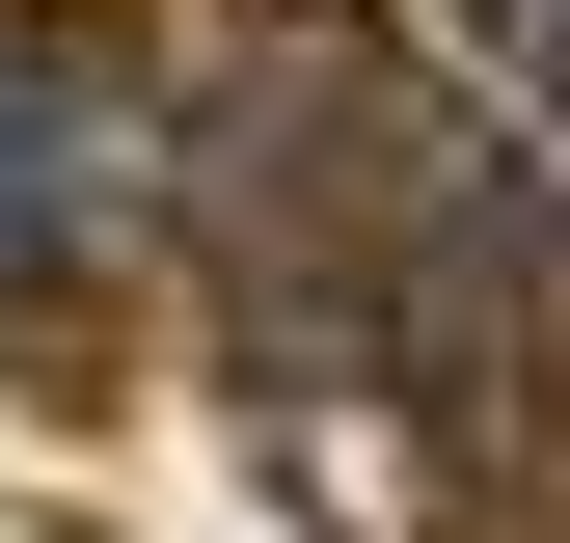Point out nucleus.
<instances>
[{
	"label": "nucleus",
	"mask_w": 570,
	"mask_h": 543,
	"mask_svg": "<svg viewBox=\"0 0 570 543\" xmlns=\"http://www.w3.org/2000/svg\"><path fill=\"white\" fill-rule=\"evenodd\" d=\"M136 245H190V136H164V82L82 55V28H0V299L136 272Z\"/></svg>",
	"instance_id": "obj_1"
},
{
	"label": "nucleus",
	"mask_w": 570,
	"mask_h": 543,
	"mask_svg": "<svg viewBox=\"0 0 570 543\" xmlns=\"http://www.w3.org/2000/svg\"><path fill=\"white\" fill-rule=\"evenodd\" d=\"M462 28H489V55H543V109H570V0H462Z\"/></svg>",
	"instance_id": "obj_2"
}]
</instances>
